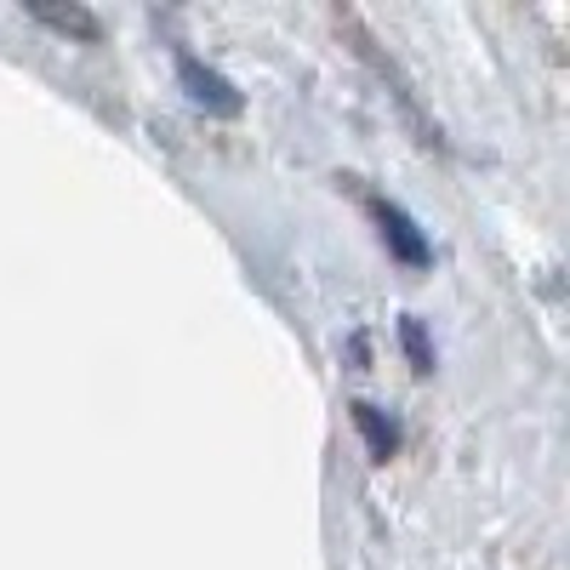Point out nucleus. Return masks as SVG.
Segmentation results:
<instances>
[{"mask_svg":"<svg viewBox=\"0 0 570 570\" xmlns=\"http://www.w3.org/2000/svg\"><path fill=\"white\" fill-rule=\"evenodd\" d=\"M354 428L365 434V451H371L376 462H389V456L400 451V428H394L383 411H376L371 400H360V405H354Z\"/></svg>","mask_w":570,"mask_h":570,"instance_id":"nucleus-3","label":"nucleus"},{"mask_svg":"<svg viewBox=\"0 0 570 570\" xmlns=\"http://www.w3.org/2000/svg\"><path fill=\"white\" fill-rule=\"evenodd\" d=\"M29 18L46 23V29H58V35H69V40H98L104 35V23L91 18L86 7H29Z\"/></svg>","mask_w":570,"mask_h":570,"instance_id":"nucleus-4","label":"nucleus"},{"mask_svg":"<svg viewBox=\"0 0 570 570\" xmlns=\"http://www.w3.org/2000/svg\"><path fill=\"white\" fill-rule=\"evenodd\" d=\"M371 217H376V228H383L389 252H394L405 268H422V263H428V240H422V228H416L394 200H371Z\"/></svg>","mask_w":570,"mask_h":570,"instance_id":"nucleus-2","label":"nucleus"},{"mask_svg":"<svg viewBox=\"0 0 570 570\" xmlns=\"http://www.w3.org/2000/svg\"><path fill=\"white\" fill-rule=\"evenodd\" d=\"M177 75H183V86H188V98H195L200 109H212V115H240V91H234L217 69H206L200 58H188V52H177Z\"/></svg>","mask_w":570,"mask_h":570,"instance_id":"nucleus-1","label":"nucleus"},{"mask_svg":"<svg viewBox=\"0 0 570 570\" xmlns=\"http://www.w3.org/2000/svg\"><path fill=\"white\" fill-rule=\"evenodd\" d=\"M400 337H405V354H411L416 371H434V354H428V337H422V325H416V320L400 325Z\"/></svg>","mask_w":570,"mask_h":570,"instance_id":"nucleus-5","label":"nucleus"}]
</instances>
